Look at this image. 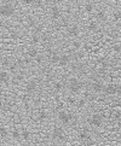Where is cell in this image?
<instances>
[{"label":"cell","mask_w":121,"mask_h":146,"mask_svg":"<svg viewBox=\"0 0 121 146\" xmlns=\"http://www.w3.org/2000/svg\"><path fill=\"white\" fill-rule=\"evenodd\" d=\"M67 87H68V89H69V92L76 94V93H79V92H81V89H82V82L80 81L79 79H76V77H72V79H70L69 81H68Z\"/></svg>","instance_id":"cell-1"},{"label":"cell","mask_w":121,"mask_h":146,"mask_svg":"<svg viewBox=\"0 0 121 146\" xmlns=\"http://www.w3.org/2000/svg\"><path fill=\"white\" fill-rule=\"evenodd\" d=\"M15 13V6L12 3H3L0 4V15L4 17H11Z\"/></svg>","instance_id":"cell-2"},{"label":"cell","mask_w":121,"mask_h":146,"mask_svg":"<svg viewBox=\"0 0 121 146\" xmlns=\"http://www.w3.org/2000/svg\"><path fill=\"white\" fill-rule=\"evenodd\" d=\"M58 120H59L61 123L69 124L70 121H72V115H70L68 111H65V110H61L58 112Z\"/></svg>","instance_id":"cell-3"},{"label":"cell","mask_w":121,"mask_h":146,"mask_svg":"<svg viewBox=\"0 0 121 146\" xmlns=\"http://www.w3.org/2000/svg\"><path fill=\"white\" fill-rule=\"evenodd\" d=\"M90 123H91V126H93V127H100L103 123V116L99 114H93L90 118Z\"/></svg>","instance_id":"cell-4"},{"label":"cell","mask_w":121,"mask_h":146,"mask_svg":"<svg viewBox=\"0 0 121 146\" xmlns=\"http://www.w3.org/2000/svg\"><path fill=\"white\" fill-rule=\"evenodd\" d=\"M104 83L102 80H94V81L92 82V85H91V88H92L93 92L96 93H100V92H103L104 91Z\"/></svg>","instance_id":"cell-5"},{"label":"cell","mask_w":121,"mask_h":146,"mask_svg":"<svg viewBox=\"0 0 121 146\" xmlns=\"http://www.w3.org/2000/svg\"><path fill=\"white\" fill-rule=\"evenodd\" d=\"M103 92L107 94V95L118 94V85H115V83H108V85H105Z\"/></svg>","instance_id":"cell-6"},{"label":"cell","mask_w":121,"mask_h":146,"mask_svg":"<svg viewBox=\"0 0 121 146\" xmlns=\"http://www.w3.org/2000/svg\"><path fill=\"white\" fill-rule=\"evenodd\" d=\"M52 138L55 140H63L64 139V130L61 127H56L52 132Z\"/></svg>","instance_id":"cell-7"},{"label":"cell","mask_w":121,"mask_h":146,"mask_svg":"<svg viewBox=\"0 0 121 146\" xmlns=\"http://www.w3.org/2000/svg\"><path fill=\"white\" fill-rule=\"evenodd\" d=\"M37 89H38V82H37V81L32 80V81H28V82H27V85H26V92H27V93L32 94V93H34Z\"/></svg>","instance_id":"cell-8"},{"label":"cell","mask_w":121,"mask_h":146,"mask_svg":"<svg viewBox=\"0 0 121 146\" xmlns=\"http://www.w3.org/2000/svg\"><path fill=\"white\" fill-rule=\"evenodd\" d=\"M69 63H70V56H69V54H65V53H64V54H61L59 62H58L59 67H62V68L68 67Z\"/></svg>","instance_id":"cell-9"},{"label":"cell","mask_w":121,"mask_h":146,"mask_svg":"<svg viewBox=\"0 0 121 146\" xmlns=\"http://www.w3.org/2000/svg\"><path fill=\"white\" fill-rule=\"evenodd\" d=\"M79 34H80V28L76 26V24H73V26H70L68 28V35L69 36L76 38V36H79Z\"/></svg>","instance_id":"cell-10"},{"label":"cell","mask_w":121,"mask_h":146,"mask_svg":"<svg viewBox=\"0 0 121 146\" xmlns=\"http://www.w3.org/2000/svg\"><path fill=\"white\" fill-rule=\"evenodd\" d=\"M50 13H51V17L53 19H57L61 17V9L57 6V5H53V6L50 9Z\"/></svg>","instance_id":"cell-11"},{"label":"cell","mask_w":121,"mask_h":146,"mask_svg":"<svg viewBox=\"0 0 121 146\" xmlns=\"http://www.w3.org/2000/svg\"><path fill=\"white\" fill-rule=\"evenodd\" d=\"M10 81V73L6 70H1L0 71V82L1 83H7Z\"/></svg>","instance_id":"cell-12"},{"label":"cell","mask_w":121,"mask_h":146,"mask_svg":"<svg viewBox=\"0 0 121 146\" xmlns=\"http://www.w3.org/2000/svg\"><path fill=\"white\" fill-rule=\"evenodd\" d=\"M59 54L57 53V52H50V56H49V58H50V62H51L52 64H58V62H59Z\"/></svg>","instance_id":"cell-13"},{"label":"cell","mask_w":121,"mask_h":146,"mask_svg":"<svg viewBox=\"0 0 121 146\" xmlns=\"http://www.w3.org/2000/svg\"><path fill=\"white\" fill-rule=\"evenodd\" d=\"M79 139L80 140H85V141H86V140H88L90 139V134H88V130L85 128V129H82V130H80L79 132Z\"/></svg>","instance_id":"cell-14"},{"label":"cell","mask_w":121,"mask_h":146,"mask_svg":"<svg viewBox=\"0 0 121 146\" xmlns=\"http://www.w3.org/2000/svg\"><path fill=\"white\" fill-rule=\"evenodd\" d=\"M27 56L29 58H37L39 56V52H38V50L37 48H34V47H30L28 50V52H27Z\"/></svg>","instance_id":"cell-15"},{"label":"cell","mask_w":121,"mask_h":146,"mask_svg":"<svg viewBox=\"0 0 121 146\" xmlns=\"http://www.w3.org/2000/svg\"><path fill=\"white\" fill-rule=\"evenodd\" d=\"M96 18L98 19V21H105L107 19V13H105L103 10H99V11H97L96 12Z\"/></svg>","instance_id":"cell-16"},{"label":"cell","mask_w":121,"mask_h":146,"mask_svg":"<svg viewBox=\"0 0 121 146\" xmlns=\"http://www.w3.org/2000/svg\"><path fill=\"white\" fill-rule=\"evenodd\" d=\"M94 6H96L94 3H91V1H90V3H86V4L84 5V9H85V11H86V12L91 13V12H92L93 10H94Z\"/></svg>","instance_id":"cell-17"},{"label":"cell","mask_w":121,"mask_h":146,"mask_svg":"<svg viewBox=\"0 0 121 146\" xmlns=\"http://www.w3.org/2000/svg\"><path fill=\"white\" fill-rule=\"evenodd\" d=\"M87 29L90 30V32H96V30L98 29V24H97V22L91 21V22L87 24Z\"/></svg>","instance_id":"cell-18"},{"label":"cell","mask_w":121,"mask_h":146,"mask_svg":"<svg viewBox=\"0 0 121 146\" xmlns=\"http://www.w3.org/2000/svg\"><path fill=\"white\" fill-rule=\"evenodd\" d=\"M63 87H64V85L61 82V81H56L53 83V89L56 91V92H61V91L63 89Z\"/></svg>","instance_id":"cell-19"},{"label":"cell","mask_w":121,"mask_h":146,"mask_svg":"<svg viewBox=\"0 0 121 146\" xmlns=\"http://www.w3.org/2000/svg\"><path fill=\"white\" fill-rule=\"evenodd\" d=\"M47 117H49V115H47V112L45 111V110H41V111H39V114H38L39 121H45Z\"/></svg>","instance_id":"cell-20"},{"label":"cell","mask_w":121,"mask_h":146,"mask_svg":"<svg viewBox=\"0 0 121 146\" xmlns=\"http://www.w3.org/2000/svg\"><path fill=\"white\" fill-rule=\"evenodd\" d=\"M21 137L23 138V140H29V138H30V132L28 129H23L22 132H21Z\"/></svg>","instance_id":"cell-21"},{"label":"cell","mask_w":121,"mask_h":146,"mask_svg":"<svg viewBox=\"0 0 121 146\" xmlns=\"http://www.w3.org/2000/svg\"><path fill=\"white\" fill-rule=\"evenodd\" d=\"M7 135V128L5 126H0V137L4 138Z\"/></svg>","instance_id":"cell-22"},{"label":"cell","mask_w":121,"mask_h":146,"mask_svg":"<svg viewBox=\"0 0 121 146\" xmlns=\"http://www.w3.org/2000/svg\"><path fill=\"white\" fill-rule=\"evenodd\" d=\"M11 135H12L13 139H18L19 137H21V132H19V130H17V129H13Z\"/></svg>","instance_id":"cell-23"},{"label":"cell","mask_w":121,"mask_h":146,"mask_svg":"<svg viewBox=\"0 0 121 146\" xmlns=\"http://www.w3.org/2000/svg\"><path fill=\"white\" fill-rule=\"evenodd\" d=\"M76 105H78L79 108H82V106H85V105H86V99H80V100H78Z\"/></svg>","instance_id":"cell-24"},{"label":"cell","mask_w":121,"mask_h":146,"mask_svg":"<svg viewBox=\"0 0 121 146\" xmlns=\"http://www.w3.org/2000/svg\"><path fill=\"white\" fill-rule=\"evenodd\" d=\"M67 102H68L69 104H72V105H73V104H76V103H78V100L75 99V97H68V98H67Z\"/></svg>","instance_id":"cell-25"},{"label":"cell","mask_w":121,"mask_h":146,"mask_svg":"<svg viewBox=\"0 0 121 146\" xmlns=\"http://www.w3.org/2000/svg\"><path fill=\"white\" fill-rule=\"evenodd\" d=\"M32 41L34 42V44H37V42H39L40 41V36H39V34H34L33 36H32Z\"/></svg>","instance_id":"cell-26"},{"label":"cell","mask_w":121,"mask_h":146,"mask_svg":"<svg viewBox=\"0 0 121 146\" xmlns=\"http://www.w3.org/2000/svg\"><path fill=\"white\" fill-rule=\"evenodd\" d=\"M113 51H115V52H118V53H121V46L120 45H114L113 46Z\"/></svg>","instance_id":"cell-27"},{"label":"cell","mask_w":121,"mask_h":146,"mask_svg":"<svg viewBox=\"0 0 121 146\" xmlns=\"http://www.w3.org/2000/svg\"><path fill=\"white\" fill-rule=\"evenodd\" d=\"M114 18L115 19H121V11H115L114 12Z\"/></svg>","instance_id":"cell-28"},{"label":"cell","mask_w":121,"mask_h":146,"mask_svg":"<svg viewBox=\"0 0 121 146\" xmlns=\"http://www.w3.org/2000/svg\"><path fill=\"white\" fill-rule=\"evenodd\" d=\"M22 4L24 6H27V5H34V1H32V0H26V1H22Z\"/></svg>","instance_id":"cell-29"},{"label":"cell","mask_w":121,"mask_h":146,"mask_svg":"<svg viewBox=\"0 0 121 146\" xmlns=\"http://www.w3.org/2000/svg\"><path fill=\"white\" fill-rule=\"evenodd\" d=\"M73 47L74 48H79L80 47V42L79 41H73Z\"/></svg>","instance_id":"cell-30"},{"label":"cell","mask_w":121,"mask_h":146,"mask_svg":"<svg viewBox=\"0 0 121 146\" xmlns=\"http://www.w3.org/2000/svg\"><path fill=\"white\" fill-rule=\"evenodd\" d=\"M43 56H38L37 58H35V60H37V63H43Z\"/></svg>","instance_id":"cell-31"},{"label":"cell","mask_w":121,"mask_h":146,"mask_svg":"<svg viewBox=\"0 0 121 146\" xmlns=\"http://www.w3.org/2000/svg\"><path fill=\"white\" fill-rule=\"evenodd\" d=\"M114 117H115V118H121V111H118V112H115Z\"/></svg>","instance_id":"cell-32"},{"label":"cell","mask_w":121,"mask_h":146,"mask_svg":"<svg viewBox=\"0 0 121 146\" xmlns=\"http://www.w3.org/2000/svg\"><path fill=\"white\" fill-rule=\"evenodd\" d=\"M118 94L121 95V85H118Z\"/></svg>","instance_id":"cell-33"},{"label":"cell","mask_w":121,"mask_h":146,"mask_svg":"<svg viewBox=\"0 0 121 146\" xmlns=\"http://www.w3.org/2000/svg\"><path fill=\"white\" fill-rule=\"evenodd\" d=\"M91 48H92V47H91V46H90V45H87V46H86V47H85V50H86V51H91Z\"/></svg>","instance_id":"cell-34"},{"label":"cell","mask_w":121,"mask_h":146,"mask_svg":"<svg viewBox=\"0 0 121 146\" xmlns=\"http://www.w3.org/2000/svg\"><path fill=\"white\" fill-rule=\"evenodd\" d=\"M116 105H118V106H120V108H121V99H119L118 102H116Z\"/></svg>","instance_id":"cell-35"},{"label":"cell","mask_w":121,"mask_h":146,"mask_svg":"<svg viewBox=\"0 0 121 146\" xmlns=\"http://www.w3.org/2000/svg\"><path fill=\"white\" fill-rule=\"evenodd\" d=\"M3 27H4V22L0 19V28H3Z\"/></svg>","instance_id":"cell-36"},{"label":"cell","mask_w":121,"mask_h":146,"mask_svg":"<svg viewBox=\"0 0 121 146\" xmlns=\"http://www.w3.org/2000/svg\"><path fill=\"white\" fill-rule=\"evenodd\" d=\"M50 146H56V145H55V144H52V145H50Z\"/></svg>","instance_id":"cell-37"},{"label":"cell","mask_w":121,"mask_h":146,"mask_svg":"<svg viewBox=\"0 0 121 146\" xmlns=\"http://www.w3.org/2000/svg\"><path fill=\"white\" fill-rule=\"evenodd\" d=\"M40 146H47V145H40Z\"/></svg>","instance_id":"cell-38"},{"label":"cell","mask_w":121,"mask_h":146,"mask_svg":"<svg viewBox=\"0 0 121 146\" xmlns=\"http://www.w3.org/2000/svg\"><path fill=\"white\" fill-rule=\"evenodd\" d=\"M120 39H121V34H120Z\"/></svg>","instance_id":"cell-39"},{"label":"cell","mask_w":121,"mask_h":146,"mask_svg":"<svg viewBox=\"0 0 121 146\" xmlns=\"http://www.w3.org/2000/svg\"><path fill=\"white\" fill-rule=\"evenodd\" d=\"M120 58H121V53H120Z\"/></svg>","instance_id":"cell-40"}]
</instances>
